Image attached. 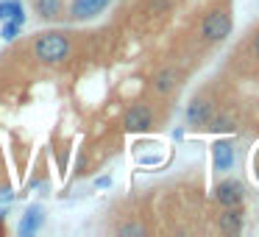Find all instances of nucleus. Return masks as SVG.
Wrapping results in <instances>:
<instances>
[{
  "label": "nucleus",
  "mask_w": 259,
  "mask_h": 237,
  "mask_svg": "<svg viewBox=\"0 0 259 237\" xmlns=\"http://www.w3.org/2000/svg\"><path fill=\"white\" fill-rule=\"evenodd\" d=\"M112 184V179L109 176H101V179H95V187H109Z\"/></svg>",
  "instance_id": "obj_17"
},
{
  "label": "nucleus",
  "mask_w": 259,
  "mask_h": 237,
  "mask_svg": "<svg viewBox=\"0 0 259 237\" xmlns=\"http://www.w3.org/2000/svg\"><path fill=\"white\" fill-rule=\"evenodd\" d=\"M34 56L45 64L53 62H64L70 56V40L59 31H48V34H39L34 42Z\"/></svg>",
  "instance_id": "obj_1"
},
{
  "label": "nucleus",
  "mask_w": 259,
  "mask_h": 237,
  "mask_svg": "<svg viewBox=\"0 0 259 237\" xmlns=\"http://www.w3.org/2000/svg\"><path fill=\"white\" fill-rule=\"evenodd\" d=\"M14 201V192L9 187H0V204H12Z\"/></svg>",
  "instance_id": "obj_15"
},
{
  "label": "nucleus",
  "mask_w": 259,
  "mask_h": 237,
  "mask_svg": "<svg viewBox=\"0 0 259 237\" xmlns=\"http://www.w3.org/2000/svg\"><path fill=\"white\" fill-rule=\"evenodd\" d=\"M212 162H214V170H229L231 165H234V148H231V142L220 140L212 145Z\"/></svg>",
  "instance_id": "obj_8"
},
{
  "label": "nucleus",
  "mask_w": 259,
  "mask_h": 237,
  "mask_svg": "<svg viewBox=\"0 0 259 237\" xmlns=\"http://www.w3.org/2000/svg\"><path fill=\"white\" fill-rule=\"evenodd\" d=\"M214 198L223 207H240L242 204V184L240 181H220L218 190H214Z\"/></svg>",
  "instance_id": "obj_5"
},
{
  "label": "nucleus",
  "mask_w": 259,
  "mask_h": 237,
  "mask_svg": "<svg viewBox=\"0 0 259 237\" xmlns=\"http://www.w3.org/2000/svg\"><path fill=\"white\" fill-rule=\"evenodd\" d=\"M120 234H142V229H140V226H123Z\"/></svg>",
  "instance_id": "obj_16"
},
{
  "label": "nucleus",
  "mask_w": 259,
  "mask_h": 237,
  "mask_svg": "<svg viewBox=\"0 0 259 237\" xmlns=\"http://www.w3.org/2000/svg\"><path fill=\"white\" fill-rule=\"evenodd\" d=\"M253 51H256V56H259V34L253 36Z\"/></svg>",
  "instance_id": "obj_18"
},
{
  "label": "nucleus",
  "mask_w": 259,
  "mask_h": 237,
  "mask_svg": "<svg viewBox=\"0 0 259 237\" xmlns=\"http://www.w3.org/2000/svg\"><path fill=\"white\" fill-rule=\"evenodd\" d=\"M59 9H62V0H36V14L45 17V20L56 17Z\"/></svg>",
  "instance_id": "obj_11"
},
{
  "label": "nucleus",
  "mask_w": 259,
  "mask_h": 237,
  "mask_svg": "<svg viewBox=\"0 0 259 237\" xmlns=\"http://www.w3.org/2000/svg\"><path fill=\"white\" fill-rule=\"evenodd\" d=\"M220 229L229 231V234H237L242 229V212L237 207H226V212H220Z\"/></svg>",
  "instance_id": "obj_9"
},
{
  "label": "nucleus",
  "mask_w": 259,
  "mask_h": 237,
  "mask_svg": "<svg viewBox=\"0 0 259 237\" xmlns=\"http://www.w3.org/2000/svg\"><path fill=\"white\" fill-rule=\"evenodd\" d=\"M151 109L148 106H131L128 112H125L123 117V129L131 131V134H137V131H148L151 129Z\"/></svg>",
  "instance_id": "obj_3"
},
{
  "label": "nucleus",
  "mask_w": 259,
  "mask_h": 237,
  "mask_svg": "<svg viewBox=\"0 0 259 237\" xmlns=\"http://www.w3.org/2000/svg\"><path fill=\"white\" fill-rule=\"evenodd\" d=\"M112 0H73V6H70V14L73 20H92L109 6Z\"/></svg>",
  "instance_id": "obj_4"
},
{
  "label": "nucleus",
  "mask_w": 259,
  "mask_h": 237,
  "mask_svg": "<svg viewBox=\"0 0 259 237\" xmlns=\"http://www.w3.org/2000/svg\"><path fill=\"white\" fill-rule=\"evenodd\" d=\"M0 20H12V23H25V12L20 0H0Z\"/></svg>",
  "instance_id": "obj_10"
},
{
  "label": "nucleus",
  "mask_w": 259,
  "mask_h": 237,
  "mask_svg": "<svg viewBox=\"0 0 259 237\" xmlns=\"http://www.w3.org/2000/svg\"><path fill=\"white\" fill-rule=\"evenodd\" d=\"M209 131H214V134H220V131H223V134H229V131H234V123H231L229 117H214V120H209Z\"/></svg>",
  "instance_id": "obj_13"
},
{
  "label": "nucleus",
  "mask_w": 259,
  "mask_h": 237,
  "mask_svg": "<svg viewBox=\"0 0 259 237\" xmlns=\"http://www.w3.org/2000/svg\"><path fill=\"white\" fill-rule=\"evenodd\" d=\"M17 34H20V23H12V20H6V25H3V40L6 42H12V40H17Z\"/></svg>",
  "instance_id": "obj_14"
},
{
  "label": "nucleus",
  "mask_w": 259,
  "mask_h": 237,
  "mask_svg": "<svg viewBox=\"0 0 259 237\" xmlns=\"http://www.w3.org/2000/svg\"><path fill=\"white\" fill-rule=\"evenodd\" d=\"M176 81H179V73H176V70H162V73L156 75V90L159 92H170L176 87Z\"/></svg>",
  "instance_id": "obj_12"
},
{
  "label": "nucleus",
  "mask_w": 259,
  "mask_h": 237,
  "mask_svg": "<svg viewBox=\"0 0 259 237\" xmlns=\"http://www.w3.org/2000/svg\"><path fill=\"white\" fill-rule=\"evenodd\" d=\"M3 218H6V212H3V209H0V220H3Z\"/></svg>",
  "instance_id": "obj_19"
},
{
  "label": "nucleus",
  "mask_w": 259,
  "mask_h": 237,
  "mask_svg": "<svg viewBox=\"0 0 259 237\" xmlns=\"http://www.w3.org/2000/svg\"><path fill=\"white\" fill-rule=\"evenodd\" d=\"M212 120V103L203 101V98H195V101L187 106V123L190 126H203Z\"/></svg>",
  "instance_id": "obj_7"
},
{
  "label": "nucleus",
  "mask_w": 259,
  "mask_h": 237,
  "mask_svg": "<svg viewBox=\"0 0 259 237\" xmlns=\"http://www.w3.org/2000/svg\"><path fill=\"white\" fill-rule=\"evenodd\" d=\"M42 223H45V215H42V207H28L25 209V215H23V220H20V226H17V231H20V237H31V234H36V231L42 229Z\"/></svg>",
  "instance_id": "obj_6"
},
{
  "label": "nucleus",
  "mask_w": 259,
  "mask_h": 237,
  "mask_svg": "<svg viewBox=\"0 0 259 237\" xmlns=\"http://www.w3.org/2000/svg\"><path fill=\"white\" fill-rule=\"evenodd\" d=\"M231 31V17L226 12H209L203 17V25H201V34L206 36L209 42H220L226 40Z\"/></svg>",
  "instance_id": "obj_2"
},
{
  "label": "nucleus",
  "mask_w": 259,
  "mask_h": 237,
  "mask_svg": "<svg viewBox=\"0 0 259 237\" xmlns=\"http://www.w3.org/2000/svg\"><path fill=\"white\" fill-rule=\"evenodd\" d=\"M256 179H259V170H256Z\"/></svg>",
  "instance_id": "obj_20"
}]
</instances>
